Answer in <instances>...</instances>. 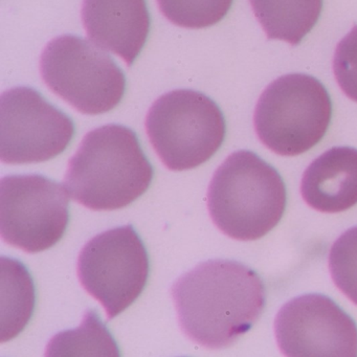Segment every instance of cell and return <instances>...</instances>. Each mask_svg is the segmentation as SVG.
<instances>
[{
	"mask_svg": "<svg viewBox=\"0 0 357 357\" xmlns=\"http://www.w3.org/2000/svg\"><path fill=\"white\" fill-rule=\"evenodd\" d=\"M78 277L103 305L108 321L131 306L149 277L147 250L132 225L108 229L89 241L79 255Z\"/></svg>",
	"mask_w": 357,
	"mask_h": 357,
	"instance_id": "cell-8",
	"label": "cell"
},
{
	"mask_svg": "<svg viewBox=\"0 0 357 357\" xmlns=\"http://www.w3.org/2000/svg\"><path fill=\"white\" fill-rule=\"evenodd\" d=\"M269 40L302 43L319 22L323 0H250Z\"/></svg>",
	"mask_w": 357,
	"mask_h": 357,
	"instance_id": "cell-13",
	"label": "cell"
},
{
	"mask_svg": "<svg viewBox=\"0 0 357 357\" xmlns=\"http://www.w3.org/2000/svg\"><path fill=\"white\" fill-rule=\"evenodd\" d=\"M275 334L286 356H357L356 323L323 294L286 303L275 317Z\"/></svg>",
	"mask_w": 357,
	"mask_h": 357,
	"instance_id": "cell-10",
	"label": "cell"
},
{
	"mask_svg": "<svg viewBox=\"0 0 357 357\" xmlns=\"http://www.w3.org/2000/svg\"><path fill=\"white\" fill-rule=\"evenodd\" d=\"M234 0H158L162 15L176 26L204 29L220 22Z\"/></svg>",
	"mask_w": 357,
	"mask_h": 357,
	"instance_id": "cell-15",
	"label": "cell"
},
{
	"mask_svg": "<svg viewBox=\"0 0 357 357\" xmlns=\"http://www.w3.org/2000/svg\"><path fill=\"white\" fill-rule=\"evenodd\" d=\"M82 20L91 40L128 66L139 57L150 32L146 0H84Z\"/></svg>",
	"mask_w": 357,
	"mask_h": 357,
	"instance_id": "cell-11",
	"label": "cell"
},
{
	"mask_svg": "<svg viewBox=\"0 0 357 357\" xmlns=\"http://www.w3.org/2000/svg\"><path fill=\"white\" fill-rule=\"evenodd\" d=\"M303 199L319 212H344L357 204V149L333 147L315 158L303 175Z\"/></svg>",
	"mask_w": 357,
	"mask_h": 357,
	"instance_id": "cell-12",
	"label": "cell"
},
{
	"mask_svg": "<svg viewBox=\"0 0 357 357\" xmlns=\"http://www.w3.org/2000/svg\"><path fill=\"white\" fill-rule=\"evenodd\" d=\"M329 268L336 287L357 305V227L344 231L334 242Z\"/></svg>",
	"mask_w": 357,
	"mask_h": 357,
	"instance_id": "cell-16",
	"label": "cell"
},
{
	"mask_svg": "<svg viewBox=\"0 0 357 357\" xmlns=\"http://www.w3.org/2000/svg\"><path fill=\"white\" fill-rule=\"evenodd\" d=\"M145 125L152 147L172 171L208 162L220 149L227 131L218 105L192 89H177L156 100Z\"/></svg>",
	"mask_w": 357,
	"mask_h": 357,
	"instance_id": "cell-5",
	"label": "cell"
},
{
	"mask_svg": "<svg viewBox=\"0 0 357 357\" xmlns=\"http://www.w3.org/2000/svg\"><path fill=\"white\" fill-rule=\"evenodd\" d=\"M72 119L30 87H15L0 98V158L3 164L47 162L72 142Z\"/></svg>",
	"mask_w": 357,
	"mask_h": 357,
	"instance_id": "cell-9",
	"label": "cell"
},
{
	"mask_svg": "<svg viewBox=\"0 0 357 357\" xmlns=\"http://www.w3.org/2000/svg\"><path fill=\"white\" fill-rule=\"evenodd\" d=\"M70 222L68 190L43 175H10L0 181V235L30 254L57 244Z\"/></svg>",
	"mask_w": 357,
	"mask_h": 357,
	"instance_id": "cell-7",
	"label": "cell"
},
{
	"mask_svg": "<svg viewBox=\"0 0 357 357\" xmlns=\"http://www.w3.org/2000/svg\"><path fill=\"white\" fill-rule=\"evenodd\" d=\"M41 76L58 97L89 116L106 114L122 101L124 73L95 43L64 35L52 40L41 55Z\"/></svg>",
	"mask_w": 357,
	"mask_h": 357,
	"instance_id": "cell-6",
	"label": "cell"
},
{
	"mask_svg": "<svg viewBox=\"0 0 357 357\" xmlns=\"http://www.w3.org/2000/svg\"><path fill=\"white\" fill-rule=\"evenodd\" d=\"M333 73L344 95L357 103V26L336 47Z\"/></svg>",
	"mask_w": 357,
	"mask_h": 357,
	"instance_id": "cell-17",
	"label": "cell"
},
{
	"mask_svg": "<svg viewBox=\"0 0 357 357\" xmlns=\"http://www.w3.org/2000/svg\"><path fill=\"white\" fill-rule=\"evenodd\" d=\"M287 193L277 170L248 150L234 152L217 169L208 192L211 218L225 235L254 241L283 217Z\"/></svg>",
	"mask_w": 357,
	"mask_h": 357,
	"instance_id": "cell-3",
	"label": "cell"
},
{
	"mask_svg": "<svg viewBox=\"0 0 357 357\" xmlns=\"http://www.w3.org/2000/svg\"><path fill=\"white\" fill-rule=\"evenodd\" d=\"M172 296L183 333L206 349L231 346L252 329L266 305L256 271L231 260H211L179 278Z\"/></svg>",
	"mask_w": 357,
	"mask_h": 357,
	"instance_id": "cell-1",
	"label": "cell"
},
{
	"mask_svg": "<svg viewBox=\"0 0 357 357\" xmlns=\"http://www.w3.org/2000/svg\"><path fill=\"white\" fill-rule=\"evenodd\" d=\"M47 356H119L120 351L96 311L85 313L77 330L61 332L50 342Z\"/></svg>",
	"mask_w": 357,
	"mask_h": 357,
	"instance_id": "cell-14",
	"label": "cell"
},
{
	"mask_svg": "<svg viewBox=\"0 0 357 357\" xmlns=\"http://www.w3.org/2000/svg\"><path fill=\"white\" fill-rule=\"evenodd\" d=\"M153 176L137 133L110 124L85 135L68 162L64 187L85 208L116 211L141 197Z\"/></svg>",
	"mask_w": 357,
	"mask_h": 357,
	"instance_id": "cell-2",
	"label": "cell"
},
{
	"mask_svg": "<svg viewBox=\"0 0 357 357\" xmlns=\"http://www.w3.org/2000/svg\"><path fill=\"white\" fill-rule=\"evenodd\" d=\"M332 118V102L314 77H280L259 98L254 114L259 139L275 153L296 156L312 149L325 137Z\"/></svg>",
	"mask_w": 357,
	"mask_h": 357,
	"instance_id": "cell-4",
	"label": "cell"
}]
</instances>
